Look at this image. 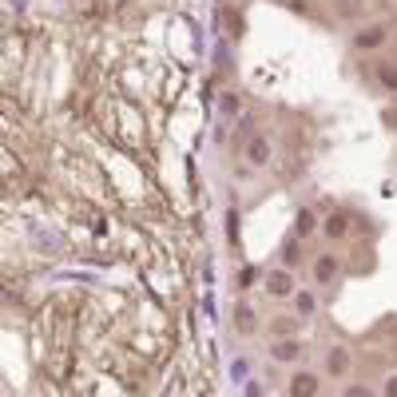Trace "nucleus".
I'll list each match as a JSON object with an SVG mask.
<instances>
[{
    "mask_svg": "<svg viewBox=\"0 0 397 397\" xmlns=\"http://www.w3.org/2000/svg\"><path fill=\"white\" fill-rule=\"evenodd\" d=\"M393 40V20H361V24L350 28V36H346V44H350L354 56H381L386 52V44Z\"/></svg>",
    "mask_w": 397,
    "mask_h": 397,
    "instance_id": "nucleus-1",
    "label": "nucleus"
},
{
    "mask_svg": "<svg viewBox=\"0 0 397 397\" xmlns=\"http://www.w3.org/2000/svg\"><path fill=\"white\" fill-rule=\"evenodd\" d=\"M342 254L338 250H318L314 259L306 262V274H310V287H318V290H330V287H338V278H342Z\"/></svg>",
    "mask_w": 397,
    "mask_h": 397,
    "instance_id": "nucleus-2",
    "label": "nucleus"
},
{
    "mask_svg": "<svg viewBox=\"0 0 397 397\" xmlns=\"http://www.w3.org/2000/svg\"><path fill=\"white\" fill-rule=\"evenodd\" d=\"M239 155H242V163H247V167L262 171V167L274 163V139H270L267 131L254 128L250 135H242V139H239Z\"/></svg>",
    "mask_w": 397,
    "mask_h": 397,
    "instance_id": "nucleus-3",
    "label": "nucleus"
},
{
    "mask_svg": "<svg viewBox=\"0 0 397 397\" xmlns=\"http://www.w3.org/2000/svg\"><path fill=\"white\" fill-rule=\"evenodd\" d=\"M326 389V373L310 370V366H294L287 373V386H282V397H322Z\"/></svg>",
    "mask_w": 397,
    "mask_h": 397,
    "instance_id": "nucleus-4",
    "label": "nucleus"
},
{
    "mask_svg": "<svg viewBox=\"0 0 397 397\" xmlns=\"http://www.w3.org/2000/svg\"><path fill=\"white\" fill-rule=\"evenodd\" d=\"M298 270H290V267H270L267 270V278H262V294L270 298V302H290V298L298 294Z\"/></svg>",
    "mask_w": 397,
    "mask_h": 397,
    "instance_id": "nucleus-5",
    "label": "nucleus"
},
{
    "mask_svg": "<svg viewBox=\"0 0 397 397\" xmlns=\"http://www.w3.org/2000/svg\"><path fill=\"white\" fill-rule=\"evenodd\" d=\"M350 231H354V215L346 211V207H330V211L322 215V239L330 242V247H342L346 239H350Z\"/></svg>",
    "mask_w": 397,
    "mask_h": 397,
    "instance_id": "nucleus-6",
    "label": "nucleus"
},
{
    "mask_svg": "<svg viewBox=\"0 0 397 397\" xmlns=\"http://www.w3.org/2000/svg\"><path fill=\"white\" fill-rule=\"evenodd\" d=\"M350 366H354L350 346L330 342V346L322 350V373H326V381H346V378H350Z\"/></svg>",
    "mask_w": 397,
    "mask_h": 397,
    "instance_id": "nucleus-7",
    "label": "nucleus"
},
{
    "mask_svg": "<svg viewBox=\"0 0 397 397\" xmlns=\"http://www.w3.org/2000/svg\"><path fill=\"white\" fill-rule=\"evenodd\" d=\"M267 358H270V366H298V361L306 358L302 334H298V338H270V342H267Z\"/></svg>",
    "mask_w": 397,
    "mask_h": 397,
    "instance_id": "nucleus-8",
    "label": "nucleus"
},
{
    "mask_svg": "<svg viewBox=\"0 0 397 397\" xmlns=\"http://www.w3.org/2000/svg\"><path fill=\"white\" fill-rule=\"evenodd\" d=\"M366 76H370V83L378 92L397 96V60L393 56H373L370 64H366Z\"/></svg>",
    "mask_w": 397,
    "mask_h": 397,
    "instance_id": "nucleus-9",
    "label": "nucleus"
},
{
    "mask_svg": "<svg viewBox=\"0 0 397 397\" xmlns=\"http://www.w3.org/2000/svg\"><path fill=\"white\" fill-rule=\"evenodd\" d=\"M231 322H234V334H239V338H254V334L262 330V318H259V310H254L250 298H239V302H234Z\"/></svg>",
    "mask_w": 397,
    "mask_h": 397,
    "instance_id": "nucleus-10",
    "label": "nucleus"
},
{
    "mask_svg": "<svg viewBox=\"0 0 397 397\" xmlns=\"http://www.w3.org/2000/svg\"><path fill=\"white\" fill-rule=\"evenodd\" d=\"M302 326H306V322L294 314V310H278V314L270 318L262 330H267L270 338H298V334H302Z\"/></svg>",
    "mask_w": 397,
    "mask_h": 397,
    "instance_id": "nucleus-11",
    "label": "nucleus"
},
{
    "mask_svg": "<svg viewBox=\"0 0 397 397\" xmlns=\"http://www.w3.org/2000/svg\"><path fill=\"white\" fill-rule=\"evenodd\" d=\"M290 310H294L302 322H310V318H318V310H322V298H318V287H298V294L290 298Z\"/></svg>",
    "mask_w": 397,
    "mask_h": 397,
    "instance_id": "nucleus-12",
    "label": "nucleus"
},
{
    "mask_svg": "<svg viewBox=\"0 0 397 397\" xmlns=\"http://www.w3.org/2000/svg\"><path fill=\"white\" fill-rule=\"evenodd\" d=\"M290 231H294V239L310 242L318 231H322V219H318V211H314V207H302V211L294 215V227H290Z\"/></svg>",
    "mask_w": 397,
    "mask_h": 397,
    "instance_id": "nucleus-13",
    "label": "nucleus"
},
{
    "mask_svg": "<svg viewBox=\"0 0 397 397\" xmlns=\"http://www.w3.org/2000/svg\"><path fill=\"white\" fill-rule=\"evenodd\" d=\"M219 115L222 120H239L242 115V96L234 92V88H227V92L219 96Z\"/></svg>",
    "mask_w": 397,
    "mask_h": 397,
    "instance_id": "nucleus-14",
    "label": "nucleus"
},
{
    "mask_svg": "<svg viewBox=\"0 0 397 397\" xmlns=\"http://www.w3.org/2000/svg\"><path fill=\"white\" fill-rule=\"evenodd\" d=\"M262 278H267V270H262L259 262H247V267L239 270V290L247 294L250 287H262Z\"/></svg>",
    "mask_w": 397,
    "mask_h": 397,
    "instance_id": "nucleus-15",
    "label": "nucleus"
},
{
    "mask_svg": "<svg viewBox=\"0 0 397 397\" xmlns=\"http://www.w3.org/2000/svg\"><path fill=\"white\" fill-rule=\"evenodd\" d=\"M334 9H338V20H354V24H361V16H366V0H338Z\"/></svg>",
    "mask_w": 397,
    "mask_h": 397,
    "instance_id": "nucleus-16",
    "label": "nucleus"
},
{
    "mask_svg": "<svg viewBox=\"0 0 397 397\" xmlns=\"http://www.w3.org/2000/svg\"><path fill=\"white\" fill-rule=\"evenodd\" d=\"M282 267H290V270L302 267V239H294V234L282 242Z\"/></svg>",
    "mask_w": 397,
    "mask_h": 397,
    "instance_id": "nucleus-17",
    "label": "nucleus"
},
{
    "mask_svg": "<svg viewBox=\"0 0 397 397\" xmlns=\"http://www.w3.org/2000/svg\"><path fill=\"white\" fill-rule=\"evenodd\" d=\"M342 397H378V389L370 386V381H361V378H346L342 381Z\"/></svg>",
    "mask_w": 397,
    "mask_h": 397,
    "instance_id": "nucleus-18",
    "label": "nucleus"
},
{
    "mask_svg": "<svg viewBox=\"0 0 397 397\" xmlns=\"http://www.w3.org/2000/svg\"><path fill=\"white\" fill-rule=\"evenodd\" d=\"M381 397H397V373H386V378H381Z\"/></svg>",
    "mask_w": 397,
    "mask_h": 397,
    "instance_id": "nucleus-19",
    "label": "nucleus"
},
{
    "mask_svg": "<svg viewBox=\"0 0 397 397\" xmlns=\"http://www.w3.org/2000/svg\"><path fill=\"white\" fill-rule=\"evenodd\" d=\"M334 4H338V0H334Z\"/></svg>",
    "mask_w": 397,
    "mask_h": 397,
    "instance_id": "nucleus-20",
    "label": "nucleus"
}]
</instances>
